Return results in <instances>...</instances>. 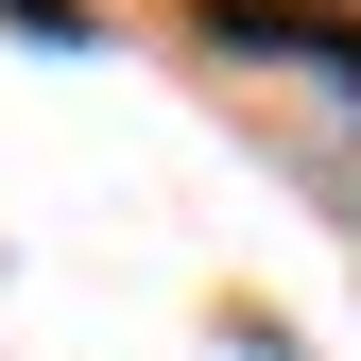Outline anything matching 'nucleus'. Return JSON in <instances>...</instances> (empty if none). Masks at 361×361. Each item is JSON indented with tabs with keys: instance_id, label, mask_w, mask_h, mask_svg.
Instances as JSON below:
<instances>
[{
	"instance_id": "f03ea898",
	"label": "nucleus",
	"mask_w": 361,
	"mask_h": 361,
	"mask_svg": "<svg viewBox=\"0 0 361 361\" xmlns=\"http://www.w3.org/2000/svg\"><path fill=\"white\" fill-rule=\"evenodd\" d=\"M0 18H18V35H86V0H0Z\"/></svg>"
},
{
	"instance_id": "f257e3e1",
	"label": "nucleus",
	"mask_w": 361,
	"mask_h": 361,
	"mask_svg": "<svg viewBox=\"0 0 361 361\" xmlns=\"http://www.w3.org/2000/svg\"><path fill=\"white\" fill-rule=\"evenodd\" d=\"M207 35H224V52H293V69H344V86H361V18H344V0H207Z\"/></svg>"
}]
</instances>
